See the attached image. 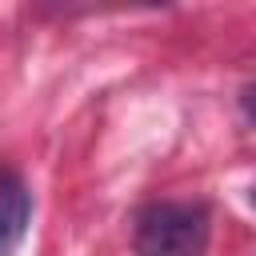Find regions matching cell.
Instances as JSON below:
<instances>
[{"label": "cell", "mask_w": 256, "mask_h": 256, "mask_svg": "<svg viewBox=\"0 0 256 256\" xmlns=\"http://www.w3.org/2000/svg\"><path fill=\"white\" fill-rule=\"evenodd\" d=\"M240 116H244L248 124H256V80L240 92Z\"/></svg>", "instance_id": "obj_3"}, {"label": "cell", "mask_w": 256, "mask_h": 256, "mask_svg": "<svg viewBox=\"0 0 256 256\" xmlns=\"http://www.w3.org/2000/svg\"><path fill=\"white\" fill-rule=\"evenodd\" d=\"M212 212L204 200H156L136 212L140 256H204Z\"/></svg>", "instance_id": "obj_1"}, {"label": "cell", "mask_w": 256, "mask_h": 256, "mask_svg": "<svg viewBox=\"0 0 256 256\" xmlns=\"http://www.w3.org/2000/svg\"><path fill=\"white\" fill-rule=\"evenodd\" d=\"M32 224V192L28 184L8 172L0 180V256H16Z\"/></svg>", "instance_id": "obj_2"}, {"label": "cell", "mask_w": 256, "mask_h": 256, "mask_svg": "<svg viewBox=\"0 0 256 256\" xmlns=\"http://www.w3.org/2000/svg\"><path fill=\"white\" fill-rule=\"evenodd\" d=\"M248 204H252V208H256V184H252V188H248Z\"/></svg>", "instance_id": "obj_4"}]
</instances>
